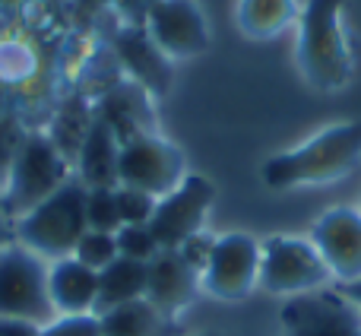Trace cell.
Wrapping results in <instances>:
<instances>
[{
	"mask_svg": "<svg viewBox=\"0 0 361 336\" xmlns=\"http://www.w3.org/2000/svg\"><path fill=\"white\" fill-rule=\"evenodd\" d=\"M361 156V121L339 124L314 137L295 152L269 159L263 165V181L273 191H286L295 184H324V181L343 178L349 168H355Z\"/></svg>",
	"mask_w": 361,
	"mask_h": 336,
	"instance_id": "6da1fadb",
	"label": "cell"
},
{
	"mask_svg": "<svg viewBox=\"0 0 361 336\" xmlns=\"http://www.w3.org/2000/svg\"><path fill=\"white\" fill-rule=\"evenodd\" d=\"M89 232L86 225V187L80 181H63L48 200L19 216L13 238L32 254L42 257H73V248Z\"/></svg>",
	"mask_w": 361,
	"mask_h": 336,
	"instance_id": "7a4b0ae2",
	"label": "cell"
},
{
	"mask_svg": "<svg viewBox=\"0 0 361 336\" xmlns=\"http://www.w3.org/2000/svg\"><path fill=\"white\" fill-rule=\"evenodd\" d=\"M339 13H343V0H307L301 13L298 64L307 83L317 89L345 86L352 73V54Z\"/></svg>",
	"mask_w": 361,
	"mask_h": 336,
	"instance_id": "3957f363",
	"label": "cell"
},
{
	"mask_svg": "<svg viewBox=\"0 0 361 336\" xmlns=\"http://www.w3.org/2000/svg\"><path fill=\"white\" fill-rule=\"evenodd\" d=\"M63 181H67V162L54 140L44 133H25V143L19 146L4 181L6 191L0 197V210L4 216H25L42 200H48Z\"/></svg>",
	"mask_w": 361,
	"mask_h": 336,
	"instance_id": "277c9868",
	"label": "cell"
},
{
	"mask_svg": "<svg viewBox=\"0 0 361 336\" xmlns=\"http://www.w3.org/2000/svg\"><path fill=\"white\" fill-rule=\"evenodd\" d=\"M0 318L44 327L54 318L48 295V267L29 248L10 241L0 248Z\"/></svg>",
	"mask_w": 361,
	"mask_h": 336,
	"instance_id": "5b68a950",
	"label": "cell"
},
{
	"mask_svg": "<svg viewBox=\"0 0 361 336\" xmlns=\"http://www.w3.org/2000/svg\"><path fill=\"white\" fill-rule=\"evenodd\" d=\"M330 282V270L320 260L317 248L305 238L276 235L260 244V273L257 286L273 295H307Z\"/></svg>",
	"mask_w": 361,
	"mask_h": 336,
	"instance_id": "8992f818",
	"label": "cell"
},
{
	"mask_svg": "<svg viewBox=\"0 0 361 336\" xmlns=\"http://www.w3.org/2000/svg\"><path fill=\"white\" fill-rule=\"evenodd\" d=\"M184 181V156L169 140L137 133L118 152V187H137L162 200Z\"/></svg>",
	"mask_w": 361,
	"mask_h": 336,
	"instance_id": "52a82bcc",
	"label": "cell"
},
{
	"mask_svg": "<svg viewBox=\"0 0 361 336\" xmlns=\"http://www.w3.org/2000/svg\"><path fill=\"white\" fill-rule=\"evenodd\" d=\"M212 200H216V187L203 174H184L175 191L156 203V212L149 219V232L159 251H178L184 241L200 235Z\"/></svg>",
	"mask_w": 361,
	"mask_h": 336,
	"instance_id": "ba28073f",
	"label": "cell"
},
{
	"mask_svg": "<svg viewBox=\"0 0 361 336\" xmlns=\"http://www.w3.org/2000/svg\"><path fill=\"white\" fill-rule=\"evenodd\" d=\"M260 273V241L244 232H231L212 241L209 260L200 273V286L222 301H241L254 292Z\"/></svg>",
	"mask_w": 361,
	"mask_h": 336,
	"instance_id": "9c48e42d",
	"label": "cell"
},
{
	"mask_svg": "<svg viewBox=\"0 0 361 336\" xmlns=\"http://www.w3.org/2000/svg\"><path fill=\"white\" fill-rule=\"evenodd\" d=\"M286 336H361V311L343 295L307 292L282 308Z\"/></svg>",
	"mask_w": 361,
	"mask_h": 336,
	"instance_id": "30bf717a",
	"label": "cell"
},
{
	"mask_svg": "<svg viewBox=\"0 0 361 336\" xmlns=\"http://www.w3.org/2000/svg\"><path fill=\"white\" fill-rule=\"evenodd\" d=\"M143 29L165 57H193L209 44L206 19L193 0H156L146 13Z\"/></svg>",
	"mask_w": 361,
	"mask_h": 336,
	"instance_id": "8fae6325",
	"label": "cell"
},
{
	"mask_svg": "<svg viewBox=\"0 0 361 336\" xmlns=\"http://www.w3.org/2000/svg\"><path fill=\"white\" fill-rule=\"evenodd\" d=\"M311 244L330 276L339 282H352L361 276V212L352 206H333L314 222Z\"/></svg>",
	"mask_w": 361,
	"mask_h": 336,
	"instance_id": "7c38bea8",
	"label": "cell"
},
{
	"mask_svg": "<svg viewBox=\"0 0 361 336\" xmlns=\"http://www.w3.org/2000/svg\"><path fill=\"white\" fill-rule=\"evenodd\" d=\"M111 51L143 92L165 95L171 89V64L143 25H121L111 35Z\"/></svg>",
	"mask_w": 361,
	"mask_h": 336,
	"instance_id": "4fadbf2b",
	"label": "cell"
},
{
	"mask_svg": "<svg viewBox=\"0 0 361 336\" xmlns=\"http://www.w3.org/2000/svg\"><path fill=\"white\" fill-rule=\"evenodd\" d=\"M197 286H200V273L178 251H159L149 260L143 301H149L156 311H178L193 299Z\"/></svg>",
	"mask_w": 361,
	"mask_h": 336,
	"instance_id": "5bb4252c",
	"label": "cell"
},
{
	"mask_svg": "<svg viewBox=\"0 0 361 336\" xmlns=\"http://www.w3.org/2000/svg\"><path fill=\"white\" fill-rule=\"evenodd\" d=\"M48 295L54 311H61L63 318L92 314L99 299V273L82 267L73 257L54 260V267L48 270Z\"/></svg>",
	"mask_w": 361,
	"mask_h": 336,
	"instance_id": "9a60e30c",
	"label": "cell"
},
{
	"mask_svg": "<svg viewBox=\"0 0 361 336\" xmlns=\"http://www.w3.org/2000/svg\"><path fill=\"white\" fill-rule=\"evenodd\" d=\"M118 152H121L118 133L111 131V124H105L95 114L80 143V184L86 191L118 187Z\"/></svg>",
	"mask_w": 361,
	"mask_h": 336,
	"instance_id": "2e32d148",
	"label": "cell"
},
{
	"mask_svg": "<svg viewBox=\"0 0 361 336\" xmlns=\"http://www.w3.org/2000/svg\"><path fill=\"white\" fill-rule=\"evenodd\" d=\"M146 276H149V263L127 260L118 257L105 270H99V299H95V318L114 311V308L133 305V301L146 299Z\"/></svg>",
	"mask_w": 361,
	"mask_h": 336,
	"instance_id": "e0dca14e",
	"label": "cell"
},
{
	"mask_svg": "<svg viewBox=\"0 0 361 336\" xmlns=\"http://www.w3.org/2000/svg\"><path fill=\"white\" fill-rule=\"evenodd\" d=\"M295 0H241L238 25L250 38H273L295 19Z\"/></svg>",
	"mask_w": 361,
	"mask_h": 336,
	"instance_id": "ac0fdd59",
	"label": "cell"
},
{
	"mask_svg": "<svg viewBox=\"0 0 361 336\" xmlns=\"http://www.w3.org/2000/svg\"><path fill=\"white\" fill-rule=\"evenodd\" d=\"M86 225L92 232H105V235H114V232L121 229V212H118V200H114V187L86 191Z\"/></svg>",
	"mask_w": 361,
	"mask_h": 336,
	"instance_id": "d6986e66",
	"label": "cell"
},
{
	"mask_svg": "<svg viewBox=\"0 0 361 336\" xmlns=\"http://www.w3.org/2000/svg\"><path fill=\"white\" fill-rule=\"evenodd\" d=\"M73 260H80L82 267H89V270L99 273V270H105L111 260H118V241H114V235H105V232L89 229L86 235L76 241Z\"/></svg>",
	"mask_w": 361,
	"mask_h": 336,
	"instance_id": "ffe728a7",
	"label": "cell"
},
{
	"mask_svg": "<svg viewBox=\"0 0 361 336\" xmlns=\"http://www.w3.org/2000/svg\"><path fill=\"white\" fill-rule=\"evenodd\" d=\"M114 241H118V257H127V260L149 263L159 254V244L152 238L149 225H121L114 232Z\"/></svg>",
	"mask_w": 361,
	"mask_h": 336,
	"instance_id": "44dd1931",
	"label": "cell"
},
{
	"mask_svg": "<svg viewBox=\"0 0 361 336\" xmlns=\"http://www.w3.org/2000/svg\"><path fill=\"white\" fill-rule=\"evenodd\" d=\"M114 200H118L121 225H149L159 203L152 193L137 191V187H114Z\"/></svg>",
	"mask_w": 361,
	"mask_h": 336,
	"instance_id": "7402d4cb",
	"label": "cell"
},
{
	"mask_svg": "<svg viewBox=\"0 0 361 336\" xmlns=\"http://www.w3.org/2000/svg\"><path fill=\"white\" fill-rule=\"evenodd\" d=\"M38 336H102V318L95 314H73V318H61L44 324Z\"/></svg>",
	"mask_w": 361,
	"mask_h": 336,
	"instance_id": "603a6c76",
	"label": "cell"
},
{
	"mask_svg": "<svg viewBox=\"0 0 361 336\" xmlns=\"http://www.w3.org/2000/svg\"><path fill=\"white\" fill-rule=\"evenodd\" d=\"M23 143H25V131L19 127V121L10 118V114L0 118V184H4L6 174H10V165Z\"/></svg>",
	"mask_w": 361,
	"mask_h": 336,
	"instance_id": "cb8c5ba5",
	"label": "cell"
},
{
	"mask_svg": "<svg viewBox=\"0 0 361 336\" xmlns=\"http://www.w3.org/2000/svg\"><path fill=\"white\" fill-rule=\"evenodd\" d=\"M209 251H212V241L209 238H203V235H193L190 241H184L178 248V254L184 257L187 263H190L197 273H203V267H206V260H209Z\"/></svg>",
	"mask_w": 361,
	"mask_h": 336,
	"instance_id": "d4e9b609",
	"label": "cell"
},
{
	"mask_svg": "<svg viewBox=\"0 0 361 336\" xmlns=\"http://www.w3.org/2000/svg\"><path fill=\"white\" fill-rule=\"evenodd\" d=\"M42 327L25 324V320H13V318H0V336H38Z\"/></svg>",
	"mask_w": 361,
	"mask_h": 336,
	"instance_id": "484cf974",
	"label": "cell"
},
{
	"mask_svg": "<svg viewBox=\"0 0 361 336\" xmlns=\"http://www.w3.org/2000/svg\"><path fill=\"white\" fill-rule=\"evenodd\" d=\"M339 295H343L345 301H352V305L361 311V276L352 282H343V286H339Z\"/></svg>",
	"mask_w": 361,
	"mask_h": 336,
	"instance_id": "4316f807",
	"label": "cell"
},
{
	"mask_svg": "<svg viewBox=\"0 0 361 336\" xmlns=\"http://www.w3.org/2000/svg\"><path fill=\"white\" fill-rule=\"evenodd\" d=\"M10 241H13V229H10V222H6V216H0V248Z\"/></svg>",
	"mask_w": 361,
	"mask_h": 336,
	"instance_id": "83f0119b",
	"label": "cell"
},
{
	"mask_svg": "<svg viewBox=\"0 0 361 336\" xmlns=\"http://www.w3.org/2000/svg\"><path fill=\"white\" fill-rule=\"evenodd\" d=\"M23 4V0H0V6H4V10H13V6H19Z\"/></svg>",
	"mask_w": 361,
	"mask_h": 336,
	"instance_id": "f1b7e54d",
	"label": "cell"
},
{
	"mask_svg": "<svg viewBox=\"0 0 361 336\" xmlns=\"http://www.w3.org/2000/svg\"><path fill=\"white\" fill-rule=\"evenodd\" d=\"M200 336H219V333H200Z\"/></svg>",
	"mask_w": 361,
	"mask_h": 336,
	"instance_id": "f546056e",
	"label": "cell"
}]
</instances>
